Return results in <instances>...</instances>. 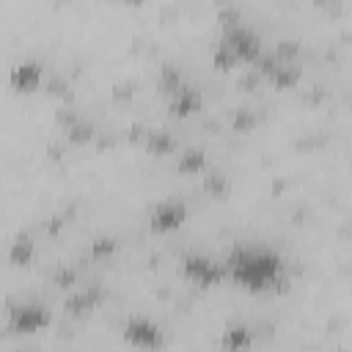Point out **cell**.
<instances>
[{
  "instance_id": "obj_1",
  "label": "cell",
  "mask_w": 352,
  "mask_h": 352,
  "mask_svg": "<svg viewBox=\"0 0 352 352\" xmlns=\"http://www.w3.org/2000/svg\"><path fill=\"white\" fill-rule=\"evenodd\" d=\"M228 278L248 292H270L283 283V258L261 242H236L226 258Z\"/></svg>"
},
{
  "instance_id": "obj_2",
  "label": "cell",
  "mask_w": 352,
  "mask_h": 352,
  "mask_svg": "<svg viewBox=\"0 0 352 352\" xmlns=\"http://www.w3.org/2000/svg\"><path fill=\"white\" fill-rule=\"evenodd\" d=\"M220 41L236 55V60H245V63H256V60L264 55L261 36H258L250 25H245V22H236V25L223 28Z\"/></svg>"
},
{
  "instance_id": "obj_3",
  "label": "cell",
  "mask_w": 352,
  "mask_h": 352,
  "mask_svg": "<svg viewBox=\"0 0 352 352\" xmlns=\"http://www.w3.org/2000/svg\"><path fill=\"white\" fill-rule=\"evenodd\" d=\"M182 272H184L187 280H192L201 289L217 286L228 275L226 264H220V261H214L212 256H204V253H184L182 256Z\"/></svg>"
},
{
  "instance_id": "obj_4",
  "label": "cell",
  "mask_w": 352,
  "mask_h": 352,
  "mask_svg": "<svg viewBox=\"0 0 352 352\" xmlns=\"http://www.w3.org/2000/svg\"><path fill=\"white\" fill-rule=\"evenodd\" d=\"M121 336L126 344H132L138 349H160L165 344V330L148 316H129L124 322Z\"/></svg>"
},
{
  "instance_id": "obj_5",
  "label": "cell",
  "mask_w": 352,
  "mask_h": 352,
  "mask_svg": "<svg viewBox=\"0 0 352 352\" xmlns=\"http://www.w3.org/2000/svg\"><path fill=\"white\" fill-rule=\"evenodd\" d=\"M52 322V314L44 302H16L8 311V327L14 333H36Z\"/></svg>"
},
{
  "instance_id": "obj_6",
  "label": "cell",
  "mask_w": 352,
  "mask_h": 352,
  "mask_svg": "<svg viewBox=\"0 0 352 352\" xmlns=\"http://www.w3.org/2000/svg\"><path fill=\"white\" fill-rule=\"evenodd\" d=\"M190 209L184 201L179 198H168V201H160L154 209H151V217H148V226L151 231L157 234H168V231H176L179 226H184Z\"/></svg>"
},
{
  "instance_id": "obj_7",
  "label": "cell",
  "mask_w": 352,
  "mask_h": 352,
  "mask_svg": "<svg viewBox=\"0 0 352 352\" xmlns=\"http://www.w3.org/2000/svg\"><path fill=\"white\" fill-rule=\"evenodd\" d=\"M253 341H256L253 327H250L248 322L234 319V322L226 324V330H223V336H220V349H223V352H248V349L253 346Z\"/></svg>"
},
{
  "instance_id": "obj_8",
  "label": "cell",
  "mask_w": 352,
  "mask_h": 352,
  "mask_svg": "<svg viewBox=\"0 0 352 352\" xmlns=\"http://www.w3.org/2000/svg\"><path fill=\"white\" fill-rule=\"evenodd\" d=\"M201 104H204L201 94H198L195 88H190V85H182L179 91H173V94L168 96V113L176 116V118H187V116L198 113Z\"/></svg>"
},
{
  "instance_id": "obj_9",
  "label": "cell",
  "mask_w": 352,
  "mask_h": 352,
  "mask_svg": "<svg viewBox=\"0 0 352 352\" xmlns=\"http://www.w3.org/2000/svg\"><path fill=\"white\" fill-rule=\"evenodd\" d=\"M41 80H44V69H41V63H36V60H22V63H16V66L11 69V85H14L16 91L30 94V91H36V88L41 85Z\"/></svg>"
},
{
  "instance_id": "obj_10",
  "label": "cell",
  "mask_w": 352,
  "mask_h": 352,
  "mask_svg": "<svg viewBox=\"0 0 352 352\" xmlns=\"http://www.w3.org/2000/svg\"><path fill=\"white\" fill-rule=\"evenodd\" d=\"M176 168L182 173H201V170H206V151L204 148H195V146L184 148L179 154V160H176Z\"/></svg>"
},
{
  "instance_id": "obj_11",
  "label": "cell",
  "mask_w": 352,
  "mask_h": 352,
  "mask_svg": "<svg viewBox=\"0 0 352 352\" xmlns=\"http://www.w3.org/2000/svg\"><path fill=\"white\" fill-rule=\"evenodd\" d=\"M33 253H36L33 239H30V236H16V239L11 242V248H8V261L16 264V267H25V264L33 258Z\"/></svg>"
},
{
  "instance_id": "obj_12",
  "label": "cell",
  "mask_w": 352,
  "mask_h": 352,
  "mask_svg": "<svg viewBox=\"0 0 352 352\" xmlns=\"http://www.w3.org/2000/svg\"><path fill=\"white\" fill-rule=\"evenodd\" d=\"M99 289H88V292H80V294H74L69 302H66V311L69 314H74V316H82V314H88L96 302H99Z\"/></svg>"
},
{
  "instance_id": "obj_13",
  "label": "cell",
  "mask_w": 352,
  "mask_h": 352,
  "mask_svg": "<svg viewBox=\"0 0 352 352\" xmlns=\"http://www.w3.org/2000/svg\"><path fill=\"white\" fill-rule=\"evenodd\" d=\"M160 85H162V91H168V96L173 94V91H179L184 82H182V69L176 66V63H162V69H160Z\"/></svg>"
},
{
  "instance_id": "obj_14",
  "label": "cell",
  "mask_w": 352,
  "mask_h": 352,
  "mask_svg": "<svg viewBox=\"0 0 352 352\" xmlns=\"http://www.w3.org/2000/svg\"><path fill=\"white\" fill-rule=\"evenodd\" d=\"M146 146H148V151H154L157 157H165V154H170L173 148H176V140L168 135V132H148V138H146Z\"/></svg>"
},
{
  "instance_id": "obj_15",
  "label": "cell",
  "mask_w": 352,
  "mask_h": 352,
  "mask_svg": "<svg viewBox=\"0 0 352 352\" xmlns=\"http://www.w3.org/2000/svg\"><path fill=\"white\" fill-rule=\"evenodd\" d=\"M94 132H96V126L91 124V121H85V118H77L69 129H66V138L72 140V143H77V146H82V143H88L91 138H94Z\"/></svg>"
},
{
  "instance_id": "obj_16",
  "label": "cell",
  "mask_w": 352,
  "mask_h": 352,
  "mask_svg": "<svg viewBox=\"0 0 352 352\" xmlns=\"http://www.w3.org/2000/svg\"><path fill=\"white\" fill-rule=\"evenodd\" d=\"M212 63H214V69L228 72V69H234L239 60H236V55H234L223 41H217V44H214V50H212Z\"/></svg>"
},
{
  "instance_id": "obj_17",
  "label": "cell",
  "mask_w": 352,
  "mask_h": 352,
  "mask_svg": "<svg viewBox=\"0 0 352 352\" xmlns=\"http://www.w3.org/2000/svg\"><path fill=\"white\" fill-rule=\"evenodd\" d=\"M297 50H300V41H297V38H280L278 47H275V55L283 58V60H297V58H294Z\"/></svg>"
},
{
  "instance_id": "obj_18",
  "label": "cell",
  "mask_w": 352,
  "mask_h": 352,
  "mask_svg": "<svg viewBox=\"0 0 352 352\" xmlns=\"http://www.w3.org/2000/svg\"><path fill=\"white\" fill-rule=\"evenodd\" d=\"M204 187H206L209 192H214V195H220V192H226V190H228V179H226V173H220V170H214V173H209V176L204 179Z\"/></svg>"
},
{
  "instance_id": "obj_19",
  "label": "cell",
  "mask_w": 352,
  "mask_h": 352,
  "mask_svg": "<svg viewBox=\"0 0 352 352\" xmlns=\"http://www.w3.org/2000/svg\"><path fill=\"white\" fill-rule=\"evenodd\" d=\"M234 126H236V129H242V132H248V129H253V126H256V116H253L248 107H239V110L234 113Z\"/></svg>"
},
{
  "instance_id": "obj_20",
  "label": "cell",
  "mask_w": 352,
  "mask_h": 352,
  "mask_svg": "<svg viewBox=\"0 0 352 352\" xmlns=\"http://www.w3.org/2000/svg\"><path fill=\"white\" fill-rule=\"evenodd\" d=\"M113 250H116V239L113 236H96L91 242V253L94 256H110Z\"/></svg>"
},
{
  "instance_id": "obj_21",
  "label": "cell",
  "mask_w": 352,
  "mask_h": 352,
  "mask_svg": "<svg viewBox=\"0 0 352 352\" xmlns=\"http://www.w3.org/2000/svg\"><path fill=\"white\" fill-rule=\"evenodd\" d=\"M74 278H77V275H74L72 270H60L55 280H58V286H72V283H74Z\"/></svg>"
}]
</instances>
